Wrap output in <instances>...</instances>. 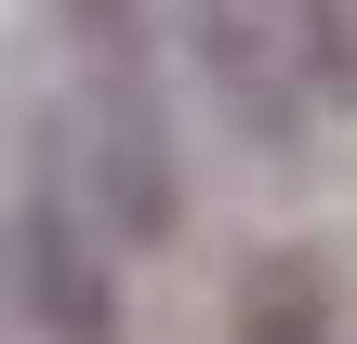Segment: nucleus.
<instances>
[{"mask_svg":"<svg viewBox=\"0 0 357 344\" xmlns=\"http://www.w3.org/2000/svg\"><path fill=\"white\" fill-rule=\"evenodd\" d=\"M53 172H66V199L106 225V252H172V225H185V159H172L159 106H146L132 80H93V93H79Z\"/></svg>","mask_w":357,"mask_h":344,"instance_id":"f257e3e1","label":"nucleus"},{"mask_svg":"<svg viewBox=\"0 0 357 344\" xmlns=\"http://www.w3.org/2000/svg\"><path fill=\"white\" fill-rule=\"evenodd\" d=\"M13 318L40 344H132V292H119V252H106V225L66 199V172L40 159V186H26V212H13Z\"/></svg>","mask_w":357,"mask_h":344,"instance_id":"f03ea898","label":"nucleus"},{"mask_svg":"<svg viewBox=\"0 0 357 344\" xmlns=\"http://www.w3.org/2000/svg\"><path fill=\"white\" fill-rule=\"evenodd\" d=\"M185 66H199V93L265 146V159H291L305 146V80H291V40H278V13L265 0H185Z\"/></svg>","mask_w":357,"mask_h":344,"instance_id":"7ed1b4c3","label":"nucleus"},{"mask_svg":"<svg viewBox=\"0 0 357 344\" xmlns=\"http://www.w3.org/2000/svg\"><path fill=\"white\" fill-rule=\"evenodd\" d=\"M331 331H344V292L318 252H265L238 278V344H331Z\"/></svg>","mask_w":357,"mask_h":344,"instance_id":"20e7f679","label":"nucleus"},{"mask_svg":"<svg viewBox=\"0 0 357 344\" xmlns=\"http://www.w3.org/2000/svg\"><path fill=\"white\" fill-rule=\"evenodd\" d=\"M278 40H291L305 106H357V0H291V13H278Z\"/></svg>","mask_w":357,"mask_h":344,"instance_id":"39448f33","label":"nucleus"},{"mask_svg":"<svg viewBox=\"0 0 357 344\" xmlns=\"http://www.w3.org/2000/svg\"><path fill=\"white\" fill-rule=\"evenodd\" d=\"M66 27H79V40H93V53H119V40H132V27H146V0H66Z\"/></svg>","mask_w":357,"mask_h":344,"instance_id":"423d86ee","label":"nucleus"},{"mask_svg":"<svg viewBox=\"0 0 357 344\" xmlns=\"http://www.w3.org/2000/svg\"><path fill=\"white\" fill-rule=\"evenodd\" d=\"M0 331H13V252H0Z\"/></svg>","mask_w":357,"mask_h":344,"instance_id":"0eeeda50","label":"nucleus"}]
</instances>
